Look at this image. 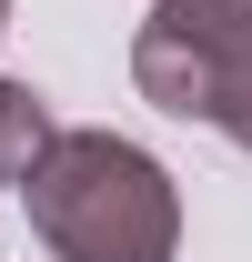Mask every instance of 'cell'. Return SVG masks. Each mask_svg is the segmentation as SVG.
Listing matches in <instances>:
<instances>
[{
	"label": "cell",
	"instance_id": "obj_4",
	"mask_svg": "<svg viewBox=\"0 0 252 262\" xmlns=\"http://www.w3.org/2000/svg\"><path fill=\"white\" fill-rule=\"evenodd\" d=\"M202 121H212L222 141H232V151H252V61L212 81V111H202Z\"/></svg>",
	"mask_w": 252,
	"mask_h": 262
},
{
	"label": "cell",
	"instance_id": "obj_2",
	"mask_svg": "<svg viewBox=\"0 0 252 262\" xmlns=\"http://www.w3.org/2000/svg\"><path fill=\"white\" fill-rule=\"evenodd\" d=\"M152 20L182 40V51H202L212 81L252 61V0H152Z\"/></svg>",
	"mask_w": 252,
	"mask_h": 262
},
{
	"label": "cell",
	"instance_id": "obj_3",
	"mask_svg": "<svg viewBox=\"0 0 252 262\" xmlns=\"http://www.w3.org/2000/svg\"><path fill=\"white\" fill-rule=\"evenodd\" d=\"M51 101L31 91V81H0V182H31V162L51 151Z\"/></svg>",
	"mask_w": 252,
	"mask_h": 262
},
{
	"label": "cell",
	"instance_id": "obj_1",
	"mask_svg": "<svg viewBox=\"0 0 252 262\" xmlns=\"http://www.w3.org/2000/svg\"><path fill=\"white\" fill-rule=\"evenodd\" d=\"M20 202H31V232L51 262H172L182 252V192L121 131H51Z\"/></svg>",
	"mask_w": 252,
	"mask_h": 262
},
{
	"label": "cell",
	"instance_id": "obj_5",
	"mask_svg": "<svg viewBox=\"0 0 252 262\" xmlns=\"http://www.w3.org/2000/svg\"><path fill=\"white\" fill-rule=\"evenodd\" d=\"M0 31H10V0H0Z\"/></svg>",
	"mask_w": 252,
	"mask_h": 262
}]
</instances>
